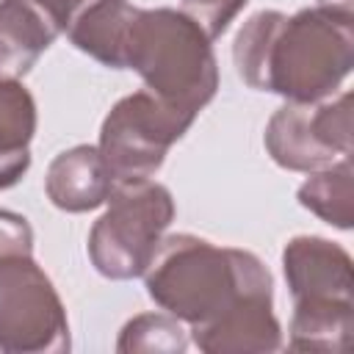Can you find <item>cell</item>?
Segmentation results:
<instances>
[{
	"label": "cell",
	"instance_id": "cell-1",
	"mask_svg": "<svg viewBox=\"0 0 354 354\" xmlns=\"http://www.w3.org/2000/svg\"><path fill=\"white\" fill-rule=\"evenodd\" d=\"M232 61L249 88L288 102H321L354 66L351 3H318L293 17L263 8L241 25Z\"/></svg>",
	"mask_w": 354,
	"mask_h": 354
},
{
	"label": "cell",
	"instance_id": "cell-2",
	"mask_svg": "<svg viewBox=\"0 0 354 354\" xmlns=\"http://www.w3.org/2000/svg\"><path fill=\"white\" fill-rule=\"evenodd\" d=\"M144 285L160 310L191 329L218 318L241 299L274 296L271 274L257 254L216 246L188 232L160 238L144 271Z\"/></svg>",
	"mask_w": 354,
	"mask_h": 354
},
{
	"label": "cell",
	"instance_id": "cell-3",
	"mask_svg": "<svg viewBox=\"0 0 354 354\" xmlns=\"http://www.w3.org/2000/svg\"><path fill=\"white\" fill-rule=\"evenodd\" d=\"M147 88L191 119L216 97L218 61L205 30L177 8H138L127 64Z\"/></svg>",
	"mask_w": 354,
	"mask_h": 354
},
{
	"label": "cell",
	"instance_id": "cell-4",
	"mask_svg": "<svg viewBox=\"0 0 354 354\" xmlns=\"http://www.w3.org/2000/svg\"><path fill=\"white\" fill-rule=\"evenodd\" d=\"M174 221L171 191L152 180H133L113 185L108 210L88 232L91 266L105 279L144 277L155 249Z\"/></svg>",
	"mask_w": 354,
	"mask_h": 354
},
{
	"label": "cell",
	"instance_id": "cell-5",
	"mask_svg": "<svg viewBox=\"0 0 354 354\" xmlns=\"http://www.w3.org/2000/svg\"><path fill=\"white\" fill-rule=\"evenodd\" d=\"M194 119L149 88L122 97L100 127V152L116 183L149 180L166 160L171 144H177Z\"/></svg>",
	"mask_w": 354,
	"mask_h": 354
},
{
	"label": "cell",
	"instance_id": "cell-6",
	"mask_svg": "<svg viewBox=\"0 0 354 354\" xmlns=\"http://www.w3.org/2000/svg\"><path fill=\"white\" fill-rule=\"evenodd\" d=\"M0 351L6 354H61L69 351L66 307L33 260L17 254L0 260Z\"/></svg>",
	"mask_w": 354,
	"mask_h": 354
},
{
	"label": "cell",
	"instance_id": "cell-7",
	"mask_svg": "<svg viewBox=\"0 0 354 354\" xmlns=\"http://www.w3.org/2000/svg\"><path fill=\"white\" fill-rule=\"evenodd\" d=\"M282 271L293 304H354L351 254L335 241L296 235L282 249Z\"/></svg>",
	"mask_w": 354,
	"mask_h": 354
},
{
	"label": "cell",
	"instance_id": "cell-8",
	"mask_svg": "<svg viewBox=\"0 0 354 354\" xmlns=\"http://www.w3.org/2000/svg\"><path fill=\"white\" fill-rule=\"evenodd\" d=\"M205 354H268L282 348V326L274 315V296H249L218 318L188 329Z\"/></svg>",
	"mask_w": 354,
	"mask_h": 354
},
{
	"label": "cell",
	"instance_id": "cell-9",
	"mask_svg": "<svg viewBox=\"0 0 354 354\" xmlns=\"http://www.w3.org/2000/svg\"><path fill=\"white\" fill-rule=\"evenodd\" d=\"M116 180L100 147L77 144L58 152L44 177L47 199L66 213H88L108 202Z\"/></svg>",
	"mask_w": 354,
	"mask_h": 354
},
{
	"label": "cell",
	"instance_id": "cell-10",
	"mask_svg": "<svg viewBox=\"0 0 354 354\" xmlns=\"http://www.w3.org/2000/svg\"><path fill=\"white\" fill-rule=\"evenodd\" d=\"M61 36L36 0H0V80L25 77L39 55Z\"/></svg>",
	"mask_w": 354,
	"mask_h": 354
},
{
	"label": "cell",
	"instance_id": "cell-11",
	"mask_svg": "<svg viewBox=\"0 0 354 354\" xmlns=\"http://www.w3.org/2000/svg\"><path fill=\"white\" fill-rule=\"evenodd\" d=\"M138 8L127 0H88L66 28V39L94 61L124 69L127 41Z\"/></svg>",
	"mask_w": 354,
	"mask_h": 354
},
{
	"label": "cell",
	"instance_id": "cell-12",
	"mask_svg": "<svg viewBox=\"0 0 354 354\" xmlns=\"http://www.w3.org/2000/svg\"><path fill=\"white\" fill-rule=\"evenodd\" d=\"M315 102H288L274 111V116L266 124L263 144L271 155V160L288 171H315L324 166H332L340 160L335 152L324 147L315 130L313 119Z\"/></svg>",
	"mask_w": 354,
	"mask_h": 354
},
{
	"label": "cell",
	"instance_id": "cell-13",
	"mask_svg": "<svg viewBox=\"0 0 354 354\" xmlns=\"http://www.w3.org/2000/svg\"><path fill=\"white\" fill-rule=\"evenodd\" d=\"M36 100L19 80H0V191L17 185L30 169Z\"/></svg>",
	"mask_w": 354,
	"mask_h": 354
},
{
	"label": "cell",
	"instance_id": "cell-14",
	"mask_svg": "<svg viewBox=\"0 0 354 354\" xmlns=\"http://www.w3.org/2000/svg\"><path fill=\"white\" fill-rule=\"evenodd\" d=\"M354 332V304H293L290 340L293 351L343 354Z\"/></svg>",
	"mask_w": 354,
	"mask_h": 354
},
{
	"label": "cell",
	"instance_id": "cell-15",
	"mask_svg": "<svg viewBox=\"0 0 354 354\" xmlns=\"http://www.w3.org/2000/svg\"><path fill=\"white\" fill-rule=\"evenodd\" d=\"M299 205L337 230H351V224H354L351 155L335 160L332 166L310 171V177L299 185Z\"/></svg>",
	"mask_w": 354,
	"mask_h": 354
},
{
	"label": "cell",
	"instance_id": "cell-16",
	"mask_svg": "<svg viewBox=\"0 0 354 354\" xmlns=\"http://www.w3.org/2000/svg\"><path fill=\"white\" fill-rule=\"evenodd\" d=\"M188 348V329L171 313L133 315L116 340L119 354H183Z\"/></svg>",
	"mask_w": 354,
	"mask_h": 354
},
{
	"label": "cell",
	"instance_id": "cell-17",
	"mask_svg": "<svg viewBox=\"0 0 354 354\" xmlns=\"http://www.w3.org/2000/svg\"><path fill=\"white\" fill-rule=\"evenodd\" d=\"M246 3L249 0H183L180 11L191 17L205 30V36L213 41L230 28V22L243 11Z\"/></svg>",
	"mask_w": 354,
	"mask_h": 354
},
{
	"label": "cell",
	"instance_id": "cell-18",
	"mask_svg": "<svg viewBox=\"0 0 354 354\" xmlns=\"http://www.w3.org/2000/svg\"><path fill=\"white\" fill-rule=\"evenodd\" d=\"M33 254V230L25 216L0 207V260Z\"/></svg>",
	"mask_w": 354,
	"mask_h": 354
},
{
	"label": "cell",
	"instance_id": "cell-19",
	"mask_svg": "<svg viewBox=\"0 0 354 354\" xmlns=\"http://www.w3.org/2000/svg\"><path fill=\"white\" fill-rule=\"evenodd\" d=\"M321 3H351V0H321Z\"/></svg>",
	"mask_w": 354,
	"mask_h": 354
}]
</instances>
